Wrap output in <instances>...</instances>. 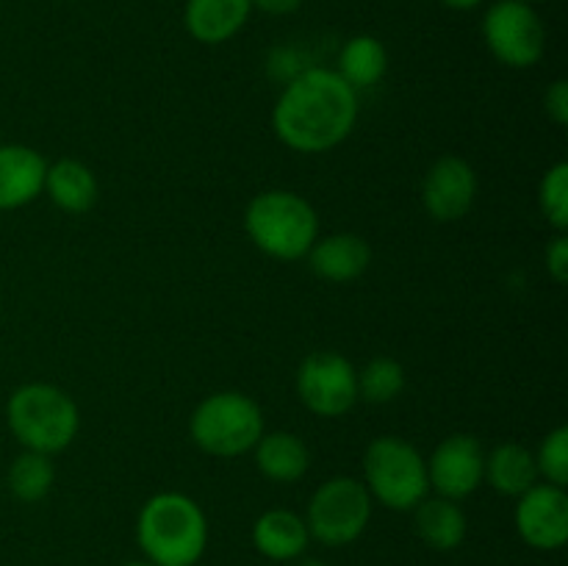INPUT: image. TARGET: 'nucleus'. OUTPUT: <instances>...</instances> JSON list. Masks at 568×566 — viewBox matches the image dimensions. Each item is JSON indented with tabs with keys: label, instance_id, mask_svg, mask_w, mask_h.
Listing matches in <instances>:
<instances>
[{
	"label": "nucleus",
	"instance_id": "nucleus-27",
	"mask_svg": "<svg viewBox=\"0 0 568 566\" xmlns=\"http://www.w3.org/2000/svg\"><path fill=\"white\" fill-rule=\"evenodd\" d=\"M547 272L552 275L555 283L568 281V236L566 231H560L552 242L547 244Z\"/></svg>",
	"mask_w": 568,
	"mask_h": 566
},
{
	"label": "nucleus",
	"instance_id": "nucleus-31",
	"mask_svg": "<svg viewBox=\"0 0 568 566\" xmlns=\"http://www.w3.org/2000/svg\"><path fill=\"white\" fill-rule=\"evenodd\" d=\"M125 566H155V564H153V560L144 558V560H131V564H125Z\"/></svg>",
	"mask_w": 568,
	"mask_h": 566
},
{
	"label": "nucleus",
	"instance_id": "nucleus-25",
	"mask_svg": "<svg viewBox=\"0 0 568 566\" xmlns=\"http://www.w3.org/2000/svg\"><path fill=\"white\" fill-rule=\"evenodd\" d=\"M536 455V466H538V477H544L552 486L566 488L568 483V427L560 425L555 431H549L544 436L541 447H538Z\"/></svg>",
	"mask_w": 568,
	"mask_h": 566
},
{
	"label": "nucleus",
	"instance_id": "nucleus-2",
	"mask_svg": "<svg viewBox=\"0 0 568 566\" xmlns=\"http://www.w3.org/2000/svg\"><path fill=\"white\" fill-rule=\"evenodd\" d=\"M136 542L155 566H194L209 547V519L189 494H153L139 511Z\"/></svg>",
	"mask_w": 568,
	"mask_h": 566
},
{
	"label": "nucleus",
	"instance_id": "nucleus-19",
	"mask_svg": "<svg viewBox=\"0 0 568 566\" xmlns=\"http://www.w3.org/2000/svg\"><path fill=\"white\" fill-rule=\"evenodd\" d=\"M414 525L422 542L438 553L458 549L466 538V514L458 499L447 497H425L414 508Z\"/></svg>",
	"mask_w": 568,
	"mask_h": 566
},
{
	"label": "nucleus",
	"instance_id": "nucleus-23",
	"mask_svg": "<svg viewBox=\"0 0 568 566\" xmlns=\"http://www.w3.org/2000/svg\"><path fill=\"white\" fill-rule=\"evenodd\" d=\"M405 388V370L399 361L388 358V355H377L372 358L364 370H358V400L366 403H392L403 394Z\"/></svg>",
	"mask_w": 568,
	"mask_h": 566
},
{
	"label": "nucleus",
	"instance_id": "nucleus-26",
	"mask_svg": "<svg viewBox=\"0 0 568 566\" xmlns=\"http://www.w3.org/2000/svg\"><path fill=\"white\" fill-rule=\"evenodd\" d=\"M544 111L549 114V120L555 122V125H568V81L566 78H558V81H552V87L547 89V94H544Z\"/></svg>",
	"mask_w": 568,
	"mask_h": 566
},
{
	"label": "nucleus",
	"instance_id": "nucleus-12",
	"mask_svg": "<svg viewBox=\"0 0 568 566\" xmlns=\"http://www.w3.org/2000/svg\"><path fill=\"white\" fill-rule=\"evenodd\" d=\"M477 198V175L460 155H442L427 170L422 203L436 222H458L471 211Z\"/></svg>",
	"mask_w": 568,
	"mask_h": 566
},
{
	"label": "nucleus",
	"instance_id": "nucleus-24",
	"mask_svg": "<svg viewBox=\"0 0 568 566\" xmlns=\"http://www.w3.org/2000/svg\"><path fill=\"white\" fill-rule=\"evenodd\" d=\"M538 205L541 214L555 231H566L568 228V164L558 161L547 170L538 186Z\"/></svg>",
	"mask_w": 568,
	"mask_h": 566
},
{
	"label": "nucleus",
	"instance_id": "nucleus-18",
	"mask_svg": "<svg viewBox=\"0 0 568 566\" xmlns=\"http://www.w3.org/2000/svg\"><path fill=\"white\" fill-rule=\"evenodd\" d=\"M253 453L258 472L272 483H297L311 466V449L288 431L264 433Z\"/></svg>",
	"mask_w": 568,
	"mask_h": 566
},
{
	"label": "nucleus",
	"instance_id": "nucleus-28",
	"mask_svg": "<svg viewBox=\"0 0 568 566\" xmlns=\"http://www.w3.org/2000/svg\"><path fill=\"white\" fill-rule=\"evenodd\" d=\"M305 0H253V9L270 17H288L303 9Z\"/></svg>",
	"mask_w": 568,
	"mask_h": 566
},
{
	"label": "nucleus",
	"instance_id": "nucleus-9",
	"mask_svg": "<svg viewBox=\"0 0 568 566\" xmlns=\"http://www.w3.org/2000/svg\"><path fill=\"white\" fill-rule=\"evenodd\" d=\"M297 394L311 414L336 420L358 403V370L342 353L316 350L300 364Z\"/></svg>",
	"mask_w": 568,
	"mask_h": 566
},
{
	"label": "nucleus",
	"instance_id": "nucleus-13",
	"mask_svg": "<svg viewBox=\"0 0 568 566\" xmlns=\"http://www.w3.org/2000/svg\"><path fill=\"white\" fill-rule=\"evenodd\" d=\"M48 161L28 144H0V211L22 209L44 192Z\"/></svg>",
	"mask_w": 568,
	"mask_h": 566
},
{
	"label": "nucleus",
	"instance_id": "nucleus-15",
	"mask_svg": "<svg viewBox=\"0 0 568 566\" xmlns=\"http://www.w3.org/2000/svg\"><path fill=\"white\" fill-rule=\"evenodd\" d=\"M253 0H186L183 26L200 44H225L247 26Z\"/></svg>",
	"mask_w": 568,
	"mask_h": 566
},
{
	"label": "nucleus",
	"instance_id": "nucleus-30",
	"mask_svg": "<svg viewBox=\"0 0 568 566\" xmlns=\"http://www.w3.org/2000/svg\"><path fill=\"white\" fill-rule=\"evenodd\" d=\"M294 566H325V564H322V560H316V558H305V560H297Z\"/></svg>",
	"mask_w": 568,
	"mask_h": 566
},
{
	"label": "nucleus",
	"instance_id": "nucleus-16",
	"mask_svg": "<svg viewBox=\"0 0 568 566\" xmlns=\"http://www.w3.org/2000/svg\"><path fill=\"white\" fill-rule=\"evenodd\" d=\"M311 542L308 525L288 508H270L255 519L253 544L270 560H297Z\"/></svg>",
	"mask_w": 568,
	"mask_h": 566
},
{
	"label": "nucleus",
	"instance_id": "nucleus-4",
	"mask_svg": "<svg viewBox=\"0 0 568 566\" xmlns=\"http://www.w3.org/2000/svg\"><path fill=\"white\" fill-rule=\"evenodd\" d=\"M6 422L17 442L33 453L53 455L72 444L81 427L78 405L53 383H26L6 403Z\"/></svg>",
	"mask_w": 568,
	"mask_h": 566
},
{
	"label": "nucleus",
	"instance_id": "nucleus-10",
	"mask_svg": "<svg viewBox=\"0 0 568 566\" xmlns=\"http://www.w3.org/2000/svg\"><path fill=\"white\" fill-rule=\"evenodd\" d=\"M425 461L427 481H430V488H436L438 497H469L486 477V449L471 433H453Z\"/></svg>",
	"mask_w": 568,
	"mask_h": 566
},
{
	"label": "nucleus",
	"instance_id": "nucleus-17",
	"mask_svg": "<svg viewBox=\"0 0 568 566\" xmlns=\"http://www.w3.org/2000/svg\"><path fill=\"white\" fill-rule=\"evenodd\" d=\"M44 192L67 214H87L100 198V183L94 172L78 159H61L48 164Z\"/></svg>",
	"mask_w": 568,
	"mask_h": 566
},
{
	"label": "nucleus",
	"instance_id": "nucleus-6",
	"mask_svg": "<svg viewBox=\"0 0 568 566\" xmlns=\"http://www.w3.org/2000/svg\"><path fill=\"white\" fill-rule=\"evenodd\" d=\"M364 486L392 511H414L430 492L427 461L399 436H377L364 453Z\"/></svg>",
	"mask_w": 568,
	"mask_h": 566
},
{
	"label": "nucleus",
	"instance_id": "nucleus-8",
	"mask_svg": "<svg viewBox=\"0 0 568 566\" xmlns=\"http://www.w3.org/2000/svg\"><path fill=\"white\" fill-rule=\"evenodd\" d=\"M483 39L499 64L530 70L544 59L547 28L536 6L521 0H497L483 14Z\"/></svg>",
	"mask_w": 568,
	"mask_h": 566
},
{
	"label": "nucleus",
	"instance_id": "nucleus-1",
	"mask_svg": "<svg viewBox=\"0 0 568 566\" xmlns=\"http://www.w3.org/2000/svg\"><path fill=\"white\" fill-rule=\"evenodd\" d=\"M358 122V92L336 70L311 67L294 75L272 109V128L286 148L316 155L338 148Z\"/></svg>",
	"mask_w": 568,
	"mask_h": 566
},
{
	"label": "nucleus",
	"instance_id": "nucleus-21",
	"mask_svg": "<svg viewBox=\"0 0 568 566\" xmlns=\"http://www.w3.org/2000/svg\"><path fill=\"white\" fill-rule=\"evenodd\" d=\"M338 75L361 92V89H372L386 78L388 72V50L372 33H358V37L347 39L338 53Z\"/></svg>",
	"mask_w": 568,
	"mask_h": 566
},
{
	"label": "nucleus",
	"instance_id": "nucleus-7",
	"mask_svg": "<svg viewBox=\"0 0 568 566\" xmlns=\"http://www.w3.org/2000/svg\"><path fill=\"white\" fill-rule=\"evenodd\" d=\"M372 494L364 481L338 475L322 483L308 503V525L311 538L327 544V547H344L355 538L364 536L372 519Z\"/></svg>",
	"mask_w": 568,
	"mask_h": 566
},
{
	"label": "nucleus",
	"instance_id": "nucleus-29",
	"mask_svg": "<svg viewBox=\"0 0 568 566\" xmlns=\"http://www.w3.org/2000/svg\"><path fill=\"white\" fill-rule=\"evenodd\" d=\"M442 3L453 11H471L480 3H486V0H442Z\"/></svg>",
	"mask_w": 568,
	"mask_h": 566
},
{
	"label": "nucleus",
	"instance_id": "nucleus-32",
	"mask_svg": "<svg viewBox=\"0 0 568 566\" xmlns=\"http://www.w3.org/2000/svg\"><path fill=\"white\" fill-rule=\"evenodd\" d=\"M521 3H530V6H536V3H541V0H521Z\"/></svg>",
	"mask_w": 568,
	"mask_h": 566
},
{
	"label": "nucleus",
	"instance_id": "nucleus-14",
	"mask_svg": "<svg viewBox=\"0 0 568 566\" xmlns=\"http://www.w3.org/2000/svg\"><path fill=\"white\" fill-rule=\"evenodd\" d=\"M308 264L322 281H358L372 264V247L358 233H331L325 239H316L314 247L308 250Z\"/></svg>",
	"mask_w": 568,
	"mask_h": 566
},
{
	"label": "nucleus",
	"instance_id": "nucleus-11",
	"mask_svg": "<svg viewBox=\"0 0 568 566\" xmlns=\"http://www.w3.org/2000/svg\"><path fill=\"white\" fill-rule=\"evenodd\" d=\"M516 503V530L532 549H560L568 542V494L552 483H536L519 494Z\"/></svg>",
	"mask_w": 568,
	"mask_h": 566
},
{
	"label": "nucleus",
	"instance_id": "nucleus-22",
	"mask_svg": "<svg viewBox=\"0 0 568 566\" xmlns=\"http://www.w3.org/2000/svg\"><path fill=\"white\" fill-rule=\"evenodd\" d=\"M55 481V464L50 455L33 453L26 449L17 455L9 466V492L14 494L20 503H39L48 497Z\"/></svg>",
	"mask_w": 568,
	"mask_h": 566
},
{
	"label": "nucleus",
	"instance_id": "nucleus-5",
	"mask_svg": "<svg viewBox=\"0 0 568 566\" xmlns=\"http://www.w3.org/2000/svg\"><path fill=\"white\" fill-rule=\"evenodd\" d=\"M192 442L216 458L250 453L264 436V414L258 403L242 392L209 394L189 420Z\"/></svg>",
	"mask_w": 568,
	"mask_h": 566
},
{
	"label": "nucleus",
	"instance_id": "nucleus-3",
	"mask_svg": "<svg viewBox=\"0 0 568 566\" xmlns=\"http://www.w3.org/2000/svg\"><path fill=\"white\" fill-rule=\"evenodd\" d=\"M244 231L261 253L277 261H297L305 259L320 239V216L303 194L270 189L247 203Z\"/></svg>",
	"mask_w": 568,
	"mask_h": 566
},
{
	"label": "nucleus",
	"instance_id": "nucleus-20",
	"mask_svg": "<svg viewBox=\"0 0 568 566\" xmlns=\"http://www.w3.org/2000/svg\"><path fill=\"white\" fill-rule=\"evenodd\" d=\"M494 492L519 497L538 483L536 455L525 444L505 442L486 455V477Z\"/></svg>",
	"mask_w": 568,
	"mask_h": 566
}]
</instances>
